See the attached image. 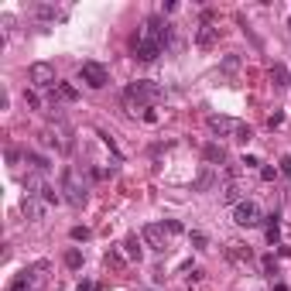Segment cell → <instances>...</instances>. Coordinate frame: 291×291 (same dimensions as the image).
Listing matches in <instances>:
<instances>
[{"label": "cell", "instance_id": "obj_8", "mask_svg": "<svg viewBox=\"0 0 291 291\" xmlns=\"http://www.w3.org/2000/svg\"><path fill=\"white\" fill-rule=\"evenodd\" d=\"M165 223H151V226H144L140 230V240L148 243V247H155V250H165Z\"/></svg>", "mask_w": 291, "mask_h": 291}, {"label": "cell", "instance_id": "obj_33", "mask_svg": "<svg viewBox=\"0 0 291 291\" xmlns=\"http://www.w3.org/2000/svg\"><path fill=\"white\" fill-rule=\"evenodd\" d=\"M76 291H93V284H89V281H82V284H79Z\"/></svg>", "mask_w": 291, "mask_h": 291}, {"label": "cell", "instance_id": "obj_4", "mask_svg": "<svg viewBox=\"0 0 291 291\" xmlns=\"http://www.w3.org/2000/svg\"><path fill=\"white\" fill-rule=\"evenodd\" d=\"M260 219H264V216H260V206H257L253 199H243L240 206H233V223H236V226H247V230H250V226H260Z\"/></svg>", "mask_w": 291, "mask_h": 291}, {"label": "cell", "instance_id": "obj_30", "mask_svg": "<svg viewBox=\"0 0 291 291\" xmlns=\"http://www.w3.org/2000/svg\"><path fill=\"white\" fill-rule=\"evenodd\" d=\"M209 182H213V175H209V172H202V175H199V182H195V185H199V189H206Z\"/></svg>", "mask_w": 291, "mask_h": 291}, {"label": "cell", "instance_id": "obj_34", "mask_svg": "<svg viewBox=\"0 0 291 291\" xmlns=\"http://www.w3.org/2000/svg\"><path fill=\"white\" fill-rule=\"evenodd\" d=\"M274 291H288V284H281V281H277V284H274Z\"/></svg>", "mask_w": 291, "mask_h": 291}, {"label": "cell", "instance_id": "obj_20", "mask_svg": "<svg viewBox=\"0 0 291 291\" xmlns=\"http://www.w3.org/2000/svg\"><path fill=\"white\" fill-rule=\"evenodd\" d=\"M267 219H271V223H267V230H264V233H267V243L274 247V243L281 240V226H277V216H267Z\"/></svg>", "mask_w": 291, "mask_h": 291}, {"label": "cell", "instance_id": "obj_27", "mask_svg": "<svg viewBox=\"0 0 291 291\" xmlns=\"http://www.w3.org/2000/svg\"><path fill=\"white\" fill-rule=\"evenodd\" d=\"M72 240H89V230L86 226H72Z\"/></svg>", "mask_w": 291, "mask_h": 291}, {"label": "cell", "instance_id": "obj_17", "mask_svg": "<svg viewBox=\"0 0 291 291\" xmlns=\"http://www.w3.org/2000/svg\"><path fill=\"white\" fill-rule=\"evenodd\" d=\"M260 267H264L267 277H277V274H281V264H277V257H274V253H264V257H260Z\"/></svg>", "mask_w": 291, "mask_h": 291}, {"label": "cell", "instance_id": "obj_2", "mask_svg": "<svg viewBox=\"0 0 291 291\" xmlns=\"http://www.w3.org/2000/svg\"><path fill=\"white\" fill-rule=\"evenodd\" d=\"M127 103H155V99H161V86H155V82H148V79H137V82H130L127 86Z\"/></svg>", "mask_w": 291, "mask_h": 291}, {"label": "cell", "instance_id": "obj_14", "mask_svg": "<svg viewBox=\"0 0 291 291\" xmlns=\"http://www.w3.org/2000/svg\"><path fill=\"white\" fill-rule=\"evenodd\" d=\"M140 243H144V240H140V236H137V233H130V236H127V240H123V250H127V257H130V260H140Z\"/></svg>", "mask_w": 291, "mask_h": 291}, {"label": "cell", "instance_id": "obj_18", "mask_svg": "<svg viewBox=\"0 0 291 291\" xmlns=\"http://www.w3.org/2000/svg\"><path fill=\"white\" fill-rule=\"evenodd\" d=\"M35 14H38L41 21H58V18H62V11L52 7V4H38V11H35Z\"/></svg>", "mask_w": 291, "mask_h": 291}, {"label": "cell", "instance_id": "obj_3", "mask_svg": "<svg viewBox=\"0 0 291 291\" xmlns=\"http://www.w3.org/2000/svg\"><path fill=\"white\" fill-rule=\"evenodd\" d=\"M62 192H65L69 206H86V185H79V175L72 168L62 172Z\"/></svg>", "mask_w": 291, "mask_h": 291}, {"label": "cell", "instance_id": "obj_29", "mask_svg": "<svg viewBox=\"0 0 291 291\" xmlns=\"http://www.w3.org/2000/svg\"><path fill=\"white\" fill-rule=\"evenodd\" d=\"M277 165H281V172H284V175H288V178H291V158L284 155V158H281V161H277Z\"/></svg>", "mask_w": 291, "mask_h": 291}, {"label": "cell", "instance_id": "obj_10", "mask_svg": "<svg viewBox=\"0 0 291 291\" xmlns=\"http://www.w3.org/2000/svg\"><path fill=\"white\" fill-rule=\"evenodd\" d=\"M236 127H240V120H233V116H209V130L219 137H233Z\"/></svg>", "mask_w": 291, "mask_h": 291}, {"label": "cell", "instance_id": "obj_13", "mask_svg": "<svg viewBox=\"0 0 291 291\" xmlns=\"http://www.w3.org/2000/svg\"><path fill=\"white\" fill-rule=\"evenodd\" d=\"M202 155H206L209 165H223V161H226V148H223V144H206Z\"/></svg>", "mask_w": 291, "mask_h": 291}, {"label": "cell", "instance_id": "obj_22", "mask_svg": "<svg viewBox=\"0 0 291 291\" xmlns=\"http://www.w3.org/2000/svg\"><path fill=\"white\" fill-rule=\"evenodd\" d=\"M250 137H253V127H250V123H240V127H236V134H233V140H243V144H247Z\"/></svg>", "mask_w": 291, "mask_h": 291}, {"label": "cell", "instance_id": "obj_11", "mask_svg": "<svg viewBox=\"0 0 291 291\" xmlns=\"http://www.w3.org/2000/svg\"><path fill=\"white\" fill-rule=\"evenodd\" d=\"M216 41H219V28L206 21V24H202V28L195 31V45H199V48H213Z\"/></svg>", "mask_w": 291, "mask_h": 291}, {"label": "cell", "instance_id": "obj_31", "mask_svg": "<svg viewBox=\"0 0 291 291\" xmlns=\"http://www.w3.org/2000/svg\"><path fill=\"white\" fill-rule=\"evenodd\" d=\"M165 230H168V233H182V223H175V219H168V223H165Z\"/></svg>", "mask_w": 291, "mask_h": 291}, {"label": "cell", "instance_id": "obj_28", "mask_svg": "<svg viewBox=\"0 0 291 291\" xmlns=\"http://www.w3.org/2000/svg\"><path fill=\"white\" fill-rule=\"evenodd\" d=\"M274 175H277V168H271V165H267V168H260V178H264V182H271Z\"/></svg>", "mask_w": 291, "mask_h": 291}, {"label": "cell", "instance_id": "obj_32", "mask_svg": "<svg viewBox=\"0 0 291 291\" xmlns=\"http://www.w3.org/2000/svg\"><path fill=\"white\" fill-rule=\"evenodd\" d=\"M192 243L199 247V250H202V247H206V236H202V233H192Z\"/></svg>", "mask_w": 291, "mask_h": 291}, {"label": "cell", "instance_id": "obj_1", "mask_svg": "<svg viewBox=\"0 0 291 291\" xmlns=\"http://www.w3.org/2000/svg\"><path fill=\"white\" fill-rule=\"evenodd\" d=\"M168 45H172V24L161 21V18H148V21H144V28L137 31L134 58H137V62H155Z\"/></svg>", "mask_w": 291, "mask_h": 291}, {"label": "cell", "instance_id": "obj_21", "mask_svg": "<svg viewBox=\"0 0 291 291\" xmlns=\"http://www.w3.org/2000/svg\"><path fill=\"white\" fill-rule=\"evenodd\" d=\"M24 161L31 165V172H48V168H52V165H48L41 155H24Z\"/></svg>", "mask_w": 291, "mask_h": 291}, {"label": "cell", "instance_id": "obj_19", "mask_svg": "<svg viewBox=\"0 0 291 291\" xmlns=\"http://www.w3.org/2000/svg\"><path fill=\"white\" fill-rule=\"evenodd\" d=\"M271 82L277 86V89H284V86H288V69H284V65H274L271 69Z\"/></svg>", "mask_w": 291, "mask_h": 291}, {"label": "cell", "instance_id": "obj_25", "mask_svg": "<svg viewBox=\"0 0 291 291\" xmlns=\"http://www.w3.org/2000/svg\"><path fill=\"white\" fill-rule=\"evenodd\" d=\"M65 264H69V267H82V253L69 250V253H65Z\"/></svg>", "mask_w": 291, "mask_h": 291}, {"label": "cell", "instance_id": "obj_5", "mask_svg": "<svg viewBox=\"0 0 291 291\" xmlns=\"http://www.w3.org/2000/svg\"><path fill=\"white\" fill-rule=\"evenodd\" d=\"M79 79L89 86V89H103L106 82H110V76H106V69L99 65V62H82L79 65Z\"/></svg>", "mask_w": 291, "mask_h": 291}, {"label": "cell", "instance_id": "obj_6", "mask_svg": "<svg viewBox=\"0 0 291 291\" xmlns=\"http://www.w3.org/2000/svg\"><path fill=\"white\" fill-rule=\"evenodd\" d=\"M28 79L38 86V89H55V65H48V62H35L31 69H28Z\"/></svg>", "mask_w": 291, "mask_h": 291}, {"label": "cell", "instance_id": "obj_24", "mask_svg": "<svg viewBox=\"0 0 291 291\" xmlns=\"http://www.w3.org/2000/svg\"><path fill=\"white\" fill-rule=\"evenodd\" d=\"M38 199H45V202H48V206H52V202H58V199H62V195L55 192V189H52V185H45V189H41V195Z\"/></svg>", "mask_w": 291, "mask_h": 291}, {"label": "cell", "instance_id": "obj_26", "mask_svg": "<svg viewBox=\"0 0 291 291\" xmlns=\"http://www.w3.org/2000/svg\"><path fill=\"white\" fill-rule=\"evenodd\" d=\"M281 123H284V113H271V116H267V127H271V130H274V127H281Z\"/></svg>", "mask_w": 291, "mask_h": 291}, {"label": "cell", "instance_id": "obj_16", "mask_svg": "<svg viewBox=\"0 0 291 291\" xmlns=\"http://www.w3.org/2000/svg\"><path fill=\"white\" fill-rule=\"evenodd\" d=\"M223 202H233V206H240V202H243V189H240L236 182H230V185L223 189Z\"/></svg>", "mask_w": 291, "mask_h": 291}, {"label": "cell", "instance_id": "obj_15", "mask_svg": "<svg viewBox=\"0 0 291 291\" xmlns=\"http://www.w3.org/2000/svg\"><path fill=\"white\" fill-rule=\"evenodd\" d=\"M52 96L65 99V103H76V99H79V89H76V86H69V82H58V86H55V93H52Z\"/></svg>", "mask_w": 291, "mask_h": 291}, {"label": "cell", "instance_id": "obj_9", "mask_svg": "<svg viewBox=\"0 0 291 291\" xmlns=\"http://www.w3.org/2000/svg\"><path fill=\"white\" fill-rule=\"evenodd\" d=\"M41 140H45L48 148H55V151H69V148H72V140H69V134H65V127H58V130L48 127V130L41 134Z\"/></svg>", "mask_w": 291, "mask_h": 291}, {"label": "cell", "instance_id": "obj_12", "mask_svg": "<svg viewBox=\"0 0 291 291\" xmlns=\"http://www.w3.org/2000/svg\"><path fill=\"white\" fill-rule=\"evenodd\" d=\"M226 257L236 260V264H250V260H253V253L247 250L243 243H226Z\"/></svg>", "mask_w": 291, "mask_h": 291}, {"label": "cell", "instance_id": "obj_23", "mask_svg": "<svg viewBox=\"0 0 291 291\" xmlns=\"http://www.w3.org/2000/svg\"><path fill=\"white\" fill-rule=\"evenodd\" d=\"M24 103H28L31 110H41V99H38V93H35V89H24Z\"/></svg>", "mask_w": 291, "mask_h": 291}, {"label": "cell", "instance_id": "obj_7", "mask_svg": "<svg viewBox=\"0 0 291 291\" xmlns=\"http://www.w3.org/2000/svg\"><path fill=\"white\" fill-rule=\"evenodd\" d=\"M21 213H24V219H28V223H41V219H45V213H48V202H45V199H38V195H24Z\"/></svg>", "mask_w": 291, "mask_h": 291}]
</instances>
